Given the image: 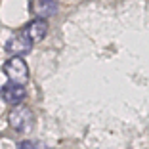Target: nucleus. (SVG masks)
I'll use <instances>...</instances> for the list:
<instances>
[{"label": "nucleus", "instance_id": "obj_1", "mask_svg": "<svg viewBox=\"0 0 149 149\" xmlns=\"http://www.w3.org/2000/svg\"><path fill=\"white\" fill-rule=\"evenodd\" d=\"M4 73L12 84L25 86L29 82V65H27V61L23 57H15V56L10 57L4 63Z\"/></svg>", "mask_w": 149, "mask_h": 149}, {"label": "nucleus", "instance_id": "obj_6", "mask_svg": "<svg viewBox=\"0 0 149 149\" xmlns=\"http://www.w3.org/2000/svg\"><path fill=\"white\" fill-rule=\"evenodd\" d=\"M31 10L36 15V19H46L50 15L57 12V6L54 0H33L31 2Z\"/></svg>", "mask_w": 149, "mask_h": 149}, {"label": "nucleus", "instance_id": "obj_2", "mask_svg": "<svg viewBox=\"0 0 149 149\" xmlns=\"http://www.w3.org/2000/svg\"><path fill=\"white\" fill-rule=\"evenodd\" d=\"M35 42H33L29 36H27L25 31H19L4 44V50L10 54V56H15V57H21V56H27V54L33 50Z\"/></svg>", "mask_w": 149, "mask_h": 149}, {"label": "nucleus", "instance_id": "obj_3", "mask_svg": "<svg viewBox=\"0 0 149 149\" xmlns=\"http://www.w3.org/2000/svg\"><path fill=\"white\" fill-rule=\"evenodd\" d=\"M8 123H10V126H12L15 132L31 130V126H33V113H31V109L25 107V105L13 107V109L10 111V115H8Z\"/></svg>", "mask_w": 149, "mask_h": 149}, {"label": "nucleus", "instance_id": "obj_5", "mask_svg": "<svg viewBox=\"0 0 149 149\" xmlns=\"http://www.w3.org/2000/svg\"><path fill=\"white\" fill-rule=\"evenodd\" d=\"M23 31L27 33V36L33 42H40V40H44V36L48 35V23H46V19H33Z\"/></svg>", "mask_w": 149, "mask_h": 149}, {"label": "nucleus", "instance_id": "obj_7", "mask_svg": "<svg viewBox=\"0 0 149 149\" xmlns=\"http://www.w3.org/2000/svg\"><path fill=\"white\" fill-rule=\"evenodd\" d=\"M17 149H35V147H33V143H29V141H25V143H21V145H19Z\"/></svg>", "mask_w": 149, "mask_h": 149}, {"label": "nucleus", "instance_id": "obj_4", "mask_svg": "<svg viewBox=\"0 0 149 149\" xmlns=\"http://www.w3.org/2000/svg\"><path fill=\"white\" fill-rule=\"evenodd\" d=\"M0 96H2V100H4L8 105L17 107V105H21V101L25 100V86L8 82L2 90H0Z\"/></svg>", "mask_w": 149, "mask_h": 149}]
</instances>
